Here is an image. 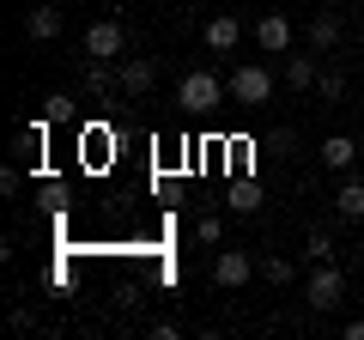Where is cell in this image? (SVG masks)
<instances>
[{"label":"cell","instance_id":"cell-8","mask_svg":"<svg viewBox=\"0 0 364 340\" xmlns=\"http://www.w3.org/2000/svg\"><path fill=\"white\" fill-rule=\"evenodd\" d=\"M237 43H243V25H237V13L207 18V49H213V55H231Z\"/></svg>","mask_w":364,"mask_h":340},{"label":"cell","instance_id":"cell-3","mask_svg":"<svg viewBox=\"0 0 364 340\" xmlns=\"http://www.w3.org/2000/svg\"><path fill=\"white\" fill-rule=\"evenodd\" d=\"M273 97V73L261 61H243V67H231V104H243V110H261Z\"/></svg>","mask_w":364,"mask_h":340},{"label":"cell","instance_id":"cell-13","mask_svg":"<svg viewBox=\"0 0 364 340\" xmlns=\"http://www.w3.org/2000/svg\"><path fill=\"white\" fill-rule=\"evenodd\" d=\"M225 201H231V213H255L261 207V183H255V176H231Z\"/></svg>","mask_w":364,"mask_h":340},{"label":"cell","instance_id":"cell-22","mask_svg":"<svg viewBox=\"0 0 364 340\" xmlns=\"http://www.w3.org/2000/svg\"><path fill=\"white\" fill-rule=\"evenodd\" d=\"M358 146H364V134H358Z\"/></svg>","mask_w":364,"mask_h":340},{"label":"cell","instance_id":"cell-12","mask_svg":"<svg viewBox=\"0 0 364 340\" xmlns=\"http://www.w3.org/2000/svg\"><path fill=\"white\" fill-rule=\"evenodd\" d=\"M334 213H340V219H352V225H364V183H358V176H346V183H340Z\"/></svg>","mask_w":364,"mask_h":340},{"label":"cell","instance_id":"cell-15","mask_svg":"<svg viewBox=\"0 0 364 340\" xmlns=\"http://www.w3.org/2000/svg\"><path fill=\"white\" fill-rule=\"evenodd\" d=\"M316 79H322L316 55H291V61H286V85H291V92H304V85H316Z\"/></svg>","mask_w":364,"mask_h":340},{"label":"cell","instance_id":"cell-19","mask_svg":"<svg viewBox=\"0 0 364 340\" xmlns=\"http://www.w3.org/2000/svg\"><path fill=\"white\" fill-rule=\"evenodd\" d=\"M67 116H73V97H61V92L43 97V122H49V128H55V122H67Z\"/></svg>","mask_w":364,"mask_h":340},{"label":"cell","instance_id":"cell-18","mask_svg":"<svg viewBox=\"0 0 364 340\" xmlns=\"http://www.w3.org/2000/svg\"><path fill=\"white\" fill-rule=\"evenodd\" d=\"M304 255H310V262H334V237H328V231H310Z\"/></svg>","mask_w":364,"mask_h":340},{"label":"cell","instance_id":"cell-1","mask_svg":"<svg viewBox=\"0 0 364 340\" xmlns=\"http://www.w3.org/2000/svg\"><path fill=\"white\" fill-rule=\"evenodd\" d=\"M225 97H231V85H225L219 73H182V85H176V104L188 110V116H213Z\"/></svg>","mask_w":364,"mask_h":340},{"label":"cell","instance_id":"cell-17","mask_svg":"<svg viewBox=\"0 0 364 340\" xmlns=\"http://www.w3.org/2000/svg\"><path fill=\"white\" fill-rule=\"evenodd\" d=\"M316 92H322V104H340V97H346V73H340V67H322Z\"/></svg>","mask_w":364,"mask_h":340},{"label":"cell","instance_id":"cell-11","mask_svg":"<svg viewBox=\"0 0 364 340\" xmlns=\"http://www.w3.org/2000/svg\"><path fill=\"white\" fill-rule=\"evenodd\" d=\"M340 37H346L340 13H316V18H310V49H316V55H328V49L340 43Z\"/></svg>","mask_w":364,"mask_h":340},{"label":"cell","instance_id":"cell-16","mask_svg":"<svg viewBox=\"0 0 364 340\" xmlns=\"http://www.w3.org/2000/svg\"><path fill=\"white\" fill-rule=\"evenodd\" d=\"M261 280H273V286H298V262H286V255H267V262H261Z\"/></svg>","mask_w":364,"mask_h":340},{"label":"cell","instance_id":"cell-4","mask_svg":"<svg viewBox=\"0 0 364 340\" xmlns=\"http://www.w3.org/2000/svg\"><path fill=\"white\" fill-rule=\"evenodd\" d=\"M255 274H261V262L249 249H219V255H213V286H225V292H243Z\"/></svg>","mask_w":364,"mask_h":340},{"label":"cell","instance_id":"cell-7","mask_svg":"<svg viewBox=\"0 0 364 340\" xmlns=\"http://www.w3.org/2000/svg\"><path fill=\"white\" fill-rule=\"evenodd\" d=\"M291 18L286 13H261V25H255V43H261V55H286L291 49Z\"/></svg>","mask_w":364,"mask_h":340},{"label":"cell","instance_id":"cell-21","mask_svg":"<svg viewBox=\"0 0 364 340\" xmlns=\"http://www.w3.org/2000/svg\"><path fill=\"white\" fill-rule=\"evenodd\" d=\"M346 340H364V316H352V322H346Z\"/></svg>","mask_w":364,"mask_h":340},{"label":"cell","instance_id":"cell-2","mask_svg":"<svg viewBox=\"0 0 364 340\" xmlns=\"http://www.w3.org/2000/svg\"><path fill=\"white\" fill-rule=\"evenodd\" d=\"M340 298H346V274H340L334 262H310L304 304H310V310H340Z\"/></svg>","mask_w":364,"mask_h":340},{"label":"cell","instance_id":"cell-6","mask_svg":"<svg viewBox=\"0 0 364 340\" xmlns=\"http://www.w3.org/2000/svg\"><path fill=\"white\" fill-rule=\"evenodd\" d=\"M122 92H128V97H146V92H152V85H158V67H152V55H122Z\"/></svg>","mask_w":364,"mask_h":340},{"label":"cell","instance_id":"cell-23","mask_svg":"<svg viewBox=\"0 0 364 340\" xmlns=\"http://www.w3.org/2000/svg\"><path fill=\"white\" fill-rule=\"evenodd\" d=\"M358 37H364V31H358Z\"/></svg>","mask_w":364,"mask_h":340},{"label":"cell","instance_id":"cell-14","mask_svg":"<svg viewBox=\"0 0 364 340\" xmlns=\"http://www.w3.org/2000/svg\"><path fill=\"white\" fill-rule=\"evenodd\" d=\"M43 146H49V122L37 116V122H31V128H25V134H18V140H13V152H18V158H31V164H37V158H43Z\"/></svg>","mask_w":364,"mask_h":340},{"label":"cell","instance_id":"cell-10","mask_svg":"<svg viewBox=\"0 0 364 340\" xmlns=\"http://www.w3.org/2000/svg\"><path fill=\"white\" fill-rule=\"evenodd\" d=\"M352 158H364V146L352 140V134H328L322 140V164L328 170H352Z\"/></svg>","mask_w":364,"mask_h":340},{"label":"cell","instance_id":"cell-20","mask_svg":"<svg viewBox=\"0 0 364 340\" xmlns=\"http://www.w3.org/2000/svg\"><path fill=\"white\" fill-rule=\"evenodd\" d=\"M219 237H225V231H219V219H213V213H207V219H195V243H207V249H213Z\"/></svg>","mask_w":364,"mask_h":340},{"label":"cell","instance_id":"cell-9","mask_svg":"<svg viewBox=\"0 0 364 340\" xmlns=\"http://www.w3.org/2000/svg\"><path fill=\"white\" fill-rule=\"evenodd\" d=\"M25 37L31 43H55L61 37V6H31L25 13Z\"/></svg>","mask_w":364,"mask_h":340},{"label":"cell","instance_id":"cell-5","mask_svg":"<svg viewBox=\"0 0 364 340\" xmlns=\"http://www.w3.org/2000/svg\"><path fill=\"white\" fill-rule=\"evenodd\" d=\"M128 55V31H122V18H97V25L85 31V61H122Z\"/></svg>","mask_w":364,"mask_h":340}]
</instances>
